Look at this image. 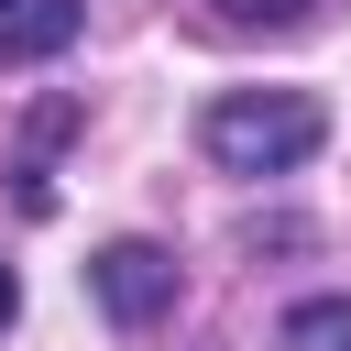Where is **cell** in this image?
I'll list each match as a JSON object with an SVG mask.
<instances>
[{"label": "cell", "mask_w": 351, "mask_h": 351, "mask_svg": "<svg viewBox=\"0 0 351 351\" xmlns=\"http://www.w3.org/2000/svg\"><path fill=\"white\" fill-rule=\"evenodd\" d=\"M88 285H99V307H110L121 329H154V318L176 307V252H165V241H110V252L88 263Z\"/></svg>", "instance_id": "obj_2"}, {"label": "cell", "mask_w": 351, "mask_h": 351, "mask_svg": "<svg viewBox=\"0 0 351 351\" xmlns=\"http://www.w3.org/2000/svg\"><path fill=\"white\" fill-rule=\"evenodd\" d=\"M77 22H88V0H0V66H44V55H66Z\"/></svg>", "instance_id": "obj_3"}, {"label": "cell", "mask_w": 351, "mask_h": 351, "mask_svg": "<svg viewBox=\"0 0 351 351\" xmlns=\"http://www.w3.org/2000/svg\"><path fill=\"white\" fill-rule=\"evenodd\" d=\"M11 318H22V285H11V263H0V329H11Z\"/></svg>", "instance_id": "obj_6"}, {"label": "cell", "mask_w": 351, "mask_h": 351, "mask_svg": "<svg viewBox=\"0 0 351 351\" xmlns=\"http://www.w3.org/2000/svg\"><path fill=\"white\" fill-rule=\"evenodd\" d=\"M197 143H208L219 176H285V165H307L329 143V110L307 88H230V99H208Z\"/></svg>", "instance_id": "obj_1"}, {"label": "cell", "mask_w": 351, "mask_h": 351, "mask_svg": "<svg viewBox=\"0 0 351 351\" xmlns=\"http://www.w3.org/2000/svg\"><path fill=\"white\" fill-rule=\"evenodd\" d=\"M241 22H285V11H307V0H230Z\"/></svg>", "instance_id": "obj_5"}, {"label": "cell", "mask_w": 351, "mask_h": 351, "mask_svg": "<svg viewBox=\"0 0 351 351\" xmlns=\"http://www.w3.org/2000/svg\"><path fill=\"white\" fill-rule=\"evenodd\" d=\"M274 351H351V296H307V307H285Z\"/></svg>", "instance_id": "obj_4"}]
</instances>
